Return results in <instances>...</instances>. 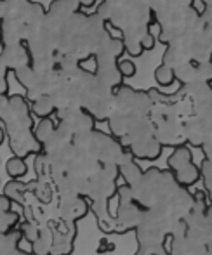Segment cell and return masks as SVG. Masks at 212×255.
<instances>
[{
  "label": "cell",
  "instance_id": "obj_3",
  "mask_svg": "<svg viewBox=\"0 0 212 255\" xmlns=\"http://www.w3.org/2000/svg\"><path fill=\"white\" fill-rule=\"evenodd\" d=\"M118 174H122V177L125 179V186H129L131 189H134L136 186L141 182L143 179V170L139 168V165L134 161V156L131 154H125L120 161H118Z\"/></svg>",
  "mask_w": 212,
  "mask_h": 255
},
{
  "label": "cell",
  "instance_id": "obj_1",
  "mask_svg": "<svg viewBox=\"0 0 212 255\" xmlns=\"http://www.w3.org/2000/svg\"><path fill=\"white\" fill-rule=\"evenodd\" d=\"M167 165L172 172V177H174L176 184L179 188L186 189L190 186L197 184L200 181V170L192 160V153L185 146H179L176 148L172 154L169 156Z\"/></svg>",
  "mask_w": 212,
  "mask_h": 255
},
{
  "label": "cell",
  "instance_id": "obj_2",
  "mask_svg": "<svg viewBox=\"0 0 212 255\" xmlns=\"http://www.w3.org/2000/svg\"><path fill=\"white\" fill-rule=\"evenodd\" d=\"M59 210L64 224L73 226L78 219H82L89 212V203L84 196H70L63 200Z\"/></svg>",
  "mask_w": 212,
  "mask_h": 255
},
{
  "label": "cell",
  "instance_id": "obj_6",
  "mask_svg": "<svg viewBox=\"0 0 212 255\" xmlns=\"http://www.w3.org/2000/svg\"><path fill=\"white\" fill-rule=\"evenodd\" d=\"M17 224H19V214H16L12 210L0 214V233L9 235L12 229L17 228Z\"/></svg>",
  "mask_w": 212,
  "mask_h": 255
},
{
  "label": "cell",
  "instance_id": "obj_5",
  "mask_svg": "<svg viewBox=\"0 0 212 255\" xmlns=\"http://www.w3.org/2000/svg\"><path fill=\"white\" fill-rule=\"evenodd\" d=\"M5 168H7V174H9L12 179L23 177V175L28 172L24 160H23V158H17V156L9 158V160H7V163H5Z\"/></svg>",
  "mask_w": 212,
  "mask_h": 255
},
{
  "label": "cell",
  "instance_id": "obj_8",
  "mask_svg": "<svg viewBox=\"0 0 212 255\" xmlns=\"http://www.w3.org/2000/svg\"><path fill=\"white\" fill-rule=\"evenodd\" d=\"M16 249H17V252L23 254V255H35L33 254V243L21 235H17V238H16Z\"/></svg>",
  "mask_w": 212,
  "mask_h": 255
},
{
  "label": "cell",
  "instance_id": "obj_4",
  "mask_svg": "<svg viewBox=\"0 0 212 255\" xmlns=\"http://www.w3.org/2000/svg\"><path fill=\"white\" fill-rule=\"evenodd\" d=\"M30 191L28 189V182H21L17 181V179H12V181H9L5 184V188H3V196L9 200H14V202H17L21 205V207H24V195Z\"/></svg>",
  "mask_w": 212,
  "mask_h": 255
},
{
  "label": "cell",
  "instance_id": "obj_9",
  "mask_svg": "<svg viewBox=\"0 0 212 255\" xmlns=\"http://www.w3.org/2000/svg\"><path fill=\"white\" fill-rule=\"evenodd\" d=\"M2 142H3V130L0 128V144H2Z\"/></svg>",
  "mask_w": 212,
  "mask_h": 255
},
{
  "label": "cell",
  "instance_id": "obj_7",
  "mask_svg": "<svg viewBox=\"0 0 212 255\" xmlns=\"http://www.w3.org/2000/svg\"><path fill=\"white\" fill-rule=\"evenodd\" d=\"M200 170V181L204 182L206 188V195L211 198V189H212V167H211V158H204L202 165L199 167Z\"/></svg>",
  "mask_w": 212,
  "mask_h": 255
}]
</instances>
